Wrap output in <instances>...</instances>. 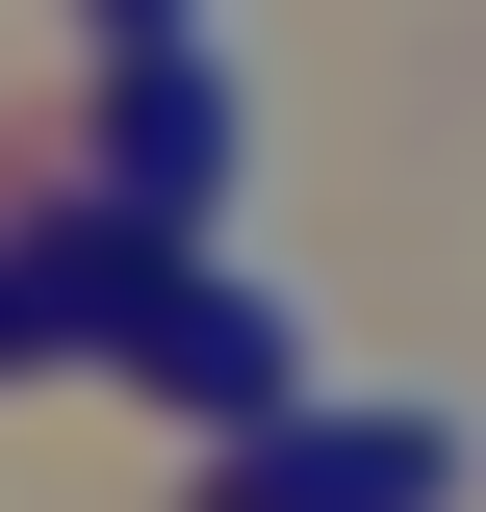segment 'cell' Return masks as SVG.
<instances>
[{"instance_id": "obj_5", "label": "cell", "mask_w": 486, "mask_h": 512, "mask_svg": "<svg viewBox=\"0 0 486 512\" xmlns=\"http://www.w3.org/2000/svg\"><path fill=\"white\" fill-rule=\"evenodd\" d=\"M103 26H128V52H205V26H231V0H103Z\"/></svg>"}, {"instance_id": "obj_3", "label": "cell", "mask_w": 486, "mask_h": 512, "mask_svg": "<svg viewBox=\"0 0 486 512\" xmlns=\"http://www.w3.org/2000/svg\"><path fill=\"white\" fill-rule=\"evenodd\" d=\"M256 180V128H231V52H128V231H180L205 256V205Z\"/></svg>"}, {"instance_id": "obj_4", "label": "cell", "mask_w": 486, "mask_h": 512, "mask_svg": "<svg viewBox=\"0 0 486 512\" xmlns=\"http://www.w3.org/2000/svg\"><path fill=\"white\" fill-rule=\"evenodd\" d=\"M0 359H77V333H52V282H26V256H0Z\"/></svg>"}, {"instance_id": "obj_1", "label": "cell", "mask_w": 486, "mask_h": 512, "mask_svg": "<svg viewBox=\"0 0 486 512\" xmlns=\"http://www.w3.org/2000/svg\"><path fill=\"white\" fill-rule=\"evenodd\" d=\"M103 359H128V384H180V410H231V436H282V410H307V384H282V308H256L231 256H180V231H128Z\"/></svg>"}, {"instance_id": "obj_2", "label": "cell", "mask_w": 486, "mask_h": 512, "mask_svg": "<svg viewBox=\"0 0 486 512\" xmlns=\"http://www.w3.org/2000/svg\"><path fill=\"white\" fill-rule=\"evenodd\" d=\"M205 512H461V410H282V436L205 461Z\"/></svg>"}]
</instances>
